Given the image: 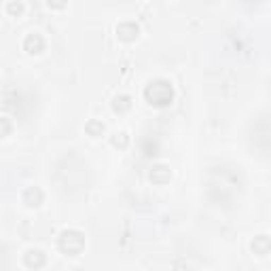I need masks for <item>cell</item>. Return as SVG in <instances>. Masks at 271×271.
<instances>
[{
	"mask_svg": "<svg viewBox=\"0 0 271 271\" xmlns=\"http://www.w3.org/2000/svg\"><path fill=\"white\" fill-rule=\"evenodd\" d=\"M111 142H113L114 148H127V144H130V136L123 134V132H121V134H114Z\"/></svg>",
	"mask_w": 271,
	"mask_h": 271,
	"instance_id": "11",
	"label": "cell"
},
{
	"mask_svg": "<svg viewBox=\"0 0 271 271\" xmlns=\"http://www.w3.org/2000/svg\"><path fill=\"white\" fill-rule=\"evenodd\" d=\"M85 132H87V136H91V138H100V136L104 134V123H102V121H89L85 125Z\"/></svg>",
	"mask_w": 271,
	"mask_h": 271,
	"instance_id": "10",
	"label": "cell"
},
{
	"mask_svg": "<svg viewBox=\"0 0 271 271\" xmlns=\"http://www.w3.org/2000/svg\"><path fill=\"white\" fill-rule=\"evenodd\" d=\"M22 202H23L25 205H28V208H36V205H41V203H43V191H41V189H36V186H30V189H25V191H23Z\"/></svg>",
	"mask_w": 271,
	"mask_h": 271,
	"instance_id": "7",
	"label": "cell"
},
{
	"mask_svg": "<svg viewBox=\"0 0 271 271\" xmlns=\"http://www.w3.org/2000/svg\"><path fill=\"white\" fill-rule=\"evenodd\" d=\"M6 11H9L13 17H22L25 6H23V2H19V0H13V2H9V6H6Z\"/></svg>",
	"mask_w": 271,
	"mask_h": 271,
	"instance_id": "12",
	"label": "cell"
},
{
	"mask_svg": "<svg viewBox=\"0 0 271 271\" xmlns=\"http://www.w3.org/2000/svg\"><path fill=\"white\" fill-rule=\"evenodd\" d=\"M138 34H140V28H138V23H136V22H123V23L117 25V36L121 38V41H125V43L136 41Z\"/></svg>",
	"mask_w": 271,
	"mask_h": 271,
	"instance_id": "3",
	"label": "cell"
},
{
	"mask_svg": "<svg viewBox=\"0 0 271 271\" xmlns=\"http://www.w3.org/2000/svg\"><path fill=\"white\" fill-rule=\"evenodd\" d=\"M57 248L68 256H76V254L83 252V248H85V237H83V233L76 229H66L60 233V237H57Z\"/></svg>",
	"mask_w": 271,
	"mask_h": 271,
	"instance_id": "2",
	"label": "cell"
},
{
	"mask_svg": "<svg viewBox=\"0 0 271 271\" xmlns=\"http://www.w3.org/2000/svg\"><path fill=\"white\" fill-rule=\"evenodd\" d=\"M13 132V123L9 117H0V138H6Z\"/></svg>",
	"mask_w": 271,
	"mask_h": 271,
	"instance_id": "13",
	"label": "cell"
},
{
	"mask_svg": "<svg viewBox=\"0 0 271 271\" xmlns=\"http://www.w3.org/2000/svg\"><path fill=\"white\" fill-rule=\"evenodd\" d=\"M269 250H271V242H269V237H267V235H259V237H254V242H252V252H254V254H259V256H267V254H269Z\"/></svg>",
	"mask_w": 271,
	"mask_h": 271,
	"instance_id": "8",
	"label": "cell"
},
{
	"mask_svg": "<svg viewBox=\"0 0 271 271\" xmlns=\"http://www.w3.org/2000/svg\"><path fill=\"white\" fill-rule=\"evenodd\" d=\"M148 178H151L153 184H167L172 178V170L167 165H155L151 174H148Z\"/></svg>",
	"mask_w": 271,
	"mask_h": 271,
	"instance_id": "4",
	"label": "cell"
},
{
	"mask_svg": "<svg viewBox=\"0 0 271 271\" xmlns=\"http://www.w3.org/2000/svg\"><path fill=\"white\" fill-rule=\"evenodd\" d=\"M47 4L51 6V9H57V11H60V9H64V6L68 4V0H47Z\"/></svg>",
	"mask_w": 271,
	"mask_h": 271,
	"instance_id": "14",
	"label": "cell"
},
{
	"mask_svg": "<svg viewBox=\"0 0 271 271\" xmlns=\"http://www.w3.org/2000/svg\"><path fill=\"white\" fill-rule=\"evenodd\" d=\"M144 98L155 108H167L174 102V87L170 85V81L163 79L151 81L144 89Z\"/></svg>",
	"mask_w": 271,
	"mask_h": 271,
	"instance_id": "1",
	"label": "cell"
},
{
	"mask_svg": "<svg viewBox=\"0 0 271 271\" xmlns=\"http://www.w3.org/2000/svg\"><path fill=\"white\" fill-rule=\"evenodd\" d=\"M23 49L28 51V53H41V51H45V38L41 34H28L23 41Z\"/></svg>",
	"mask_w": 271,
	"mask_h": 271,
	"instance_id": "6",
	"label": "cell"
},
{
	"mask_svg": "<svg viewBox=\"0 0 271 271\" xmlns=\"http://www.w3.org/2000/svg\"><path fill=\"white\" fill-rule=\"evenodd\" d=\"M113 111L114 113H119V114H123V113H127L132 108V98L130 95H117V98L113 100Z\"/></svg>",
	"mask_w": 271,
	"mask_h": 271,
	"instance_id": "9",
	"label": "cell"
},
{
	"mask_svg": "<svg viewBox=\"0 0 271 271\" xmlns=\"http://www.w3.org/2000/svg\"><path fill=\"white\" fill-rule=\"evenodd\" d=\"M23 263H25V267H30V269H41V267H45V263H47V256H45L43 250L34 248V250H28V252H25Z\"/></svg>",
	"mask_w": 271,
	"mask_h": 271,
	"instance_id": "5",
	"label": "cell"
}]
</instances>
